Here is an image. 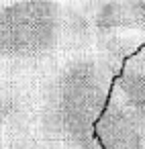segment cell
I'll return each mask as SVG.
<instances>
[{
	"label": "cell",
	"mask_w": 145,
	"mask_h": 149,
	"mask_svg": "<svg viewBox=\"0 0 145 149\" xmlns=\"http://www.w3.org/2000/svg\"><path fill=\"white\" fill-rule=\"evenodd\" d=\"M88 49L92 37L80 0H17L0 8V70L29 72Z\"/></svg>",
	"instance_id": "cell-2"
},
{
	"label": "cell",
	"mask_w": 145,
	"mask_h": 149,
	"mask_svg": "<svg viewBox=\"0 0 145 149\" xmlns=\"http://www.w3.org/2000/svg\"><path fill=\"white\" fill-rule=\"evenodd\" d=\"M2 6H4V2H0V8H2Z\"/></svg>",
	"instance_id": "cell-5"
},
{
	"label": "cell",
	"mask_w": 145,
	"mask_h": 149,
	"mask_svg": "<svg viewBox=\"0 0 145 149\" xmlns=\"http://www.w3.org/2000/svg\"><path fill=\"white\" fill-rule=\"evenodd\" d=\"M119 72L92 49L63 53L33 70L6 129V149H102L96 120Z\"/></svg>",
	"instance_id": "cell-1"
},
{
	"label": "cell",
	"mask_w": 145,
	"mask_h": 149,
	"mask_svg": "<svg viewBox=\"0 0 145 149\" xmlns=\"http://www.w3.org/2000/svg\"><path fill=\"white\" fill-rule=\"evenodd\" d=\"M0 2H4V4H8V2H17V0H0Z\"/></svg>",
	"instance_id": "cell-4"
},
{
	"label": "cell",
	"mask_w": 145,
	"mask_h": 149,
	"mask_svg": "<svg viewBox=\"0 0 145 149\" xmlns=\"http://www.w3.org/2000/svg\"><path fill=\"white\" fill-rule=\"evenodd\" d=\"M92 49L116 68L145 47V0H80Z\"/></svg>",
	"instance_id": "cell-3"
}]
</instances>
